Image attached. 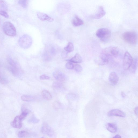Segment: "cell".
Returning <instances> with one entry per match:
<instances>
[{
  "label": "cell",
  "instance_id": "obj_1",
  "mask_svg": "<svg viewBox=\"0 0 138 138\" xmlns=\"http://www.w3.org/2000/svg\"><path fill=\"white\" fill-rule=\"evenodd\" d=\"M122 37L126 42L131 45L136 44L138 41L137 35L134 31H127L124 32L122 35Z\"/></svg>",
  "mask_w": 138,
  "mask_h": 138
},
{
  "label": "cell",
  "instance_id": "obj_2",
  "mask_svg": "<svg viewBox=\"0 0 138 138\" xmlns=\"http://www.w3.org/2000/svg\"><path fill=\"white\" fill-rule=\"evenodd\" d=\"M96 35L101 41L106 42L110 39L111 36V32L108 28H102L97 30Z\"/></svg>",
  "mask_w": 138,
  "mask_h": 138
},
{
  "label": "cell",
  "instance_id": "obj_3",
  "mask_svg": "<svg viewBox=\"0 0 138 138\" xmlns=\"http://www.w3.org/2000/svg\"><path fill=\"white\" fill-rule=\"evenodd\" d=\"M32 40L31 37L27 34H24L19 39L18 43L21 48L24 49L29 48L31 45Z\"/></svg>",
  "mask_w": 138,
  "mask_h": 138
},
{
  "label": "cell",
  "instance_id": "obj_4",
  "mask_svg": "<svg viewBox=\"0 0 138 138\" xmlns=\"http://www.w3.org/2000/svg\"><path fill=\"white\" fill-rule=\"evenodd\" d=\"M3 29L4 33L8 36H14L16 34L15 27L10 22H6L3 23Z\"/></svg>",
  "mask_w": 138,
  "mask_h": 138
},
{
  "label": "cell",
  "instance_id": "obj_5",
  "mask_svg": "<svg viewBox=\"0 0 138 138\" xmlns=\"http://www.w3.org/2000/svg\"><path fill=\"white\" fill-rule=\"evenodd\" d=\"M41 132L44 134L51 137H54L55 133L54 130L47 124L46 122L43 123L41 128Z\"/></svg>",
  "mask_w": 138,
  "mask_h": 138
},
{
  "label": "cell",
  "instance_id": "obj_6",
  "mask_svg": "<svg viewBox=\"0 0 138 138\" xmlns=\"http://www.w3.org/2000/svg\"><path fill=\"white\" fill-rule=\"evenodd\" d=\"M133 60V59L130 54L128 52H125L124 56L123 67L125 70L129 69L131 66Z\"/></svg>",
  "mask_w": 138,
  "mask_h": 138
},
{
  "label": "cell",
  "instance_id": "obj_7",
  "mask_svg": "<svg viewBox=\"0 0 138 138\" xmlns=\"http://www.w3.org/2000/svg\"><path fill=\"white\" fill-rule=\"evenodd\" d=\"M119 52L118 48L114 46L107 47L103 49L102 52L109 57V56H116L118 54Z\"/></svg>",
  "mask_w": 138,
  "mask_h": 138
},
{
  "label": "cell",
  "instance_id": "obj_8",
  "mask_svg": "<svg viewBox=\"0 0 138 138\" xmlns=\"http://www.w3.org/2000/svg\"><path fill=\"white\" fill-rule=\"evenodd\" d=\"M108 116L109 117L117 116L124 117L126 116V114L120 109H114L108 112Z\"/></svg>",
  "mask_w": 138,
  "mask_h": 138
},
{
  "label": "cell",
  "instance_id": "obj_9",
  "mask_svg": "<svg viewBox=\"0 0 138 138\" xmlns=\"http://www.w3.org/2000/svg\"><path fill=\"white\" fill-rule=\"evenodd\" d=\"M22 121L19 116H17L11 122V125L13 128L20 129L22 126Z\"/></svg>",
  "mask_w": 138,
  "mask_h": 138
},
{
  "label": "cell",
  "instance_id": "obj_10",
  "mask_svg": "<svg viewBox=\"0 0 138 138\" xmlns=\"http://www.w3.org/2000/svg\"><path fill=\"white\" fill-rule=\"evenodd\" d=\"M119 79L118 76L115 72H112L109 74V81L112 85H116L118 83Z\"/></svg>",
  "mask_w": 138,
  "mask_h": 138
},
{
  "label": "cell",
  "instance_id": "obj_11",
  "mask_svg": "<svg viewBox=\"0 0 138 138\" xmlns=\"http://www.w3.org/2000/svg\"><path fill=\"white\" fill-rule=\"evenodd\" d=\"M37 15L38 18L42 21H47L51 22L53 21L54 20L53 18L45 13L38 12L37 13Z\"/></svg>",
  "mask_w": 138,
  "mask_h": 138
},
{
  "label": "cell",
  "instance_id": "obj_12",
  "mask_svg": "<svg viewBox=\"0 0 138 138\" xmlns=\"http://www.w3.org/2000/svg\"><path fill=\"white\" fill-rule=\"evenodd\" d=\"M54 78L57 80L62 81L66 79L65 75L62 72L59 71H56L53 73Z\"/></svg>",
  "mask_w": 138,
  "mask_h": 138
},
{
  "label": "cell",
  "instance_id": "obj_13",
  "mask_svg": "<svg viewBox=\"0 0 138 138\" xmlns=\"http://www.w3.org/2000/svg\"><path fill=\"white\" fill-rule=\"evenodd\" d=\"M138 68V57H136L133 59L132 64L129 68L130 72L135 73Z\"/></svg>",
  "mask_w": 138,
  "mask_h": 138
},
{
  "label": "cell",
  "instance_id": "obj_14",
  "mask_svg": "<svg viewBox=\"0 0 138 138\" xmlns=\"http://www.w3.org/2000/svg\"><path fill=\"white\" fill-rule=\"evenodd\" d=\"M106 12L104 10L103 7L102 6L99 7L98 11L96 14H95L94 17V18L95 19H99L105 15Z\"/></svg>",
  "mask_w": 138,
  "mask_h": 138
},
{
  "label": "cell",
  "instance_id": "obj_15",
  "mask_svg": "<svg viewBox=\"0 0 138 138\" xmlns=\"http://www.w3.org/2000/svg\"><path fill=\"white\" fill-rule=\"evenodd\" d=\"M73 25L76 27H79L83 25V20L77 15L75 16L72 21Z\"/></svg>",
  "mask_w": 138,
  "mask_h": 138
},
{
  "label": "cell",
  "instance_id": "obj_16",
  "mask_svg": "<svg viewBox=\"0 0 138 138\" xmlns=\"http://www.w3.org/2000/svg\"><path fill=\"white\" fill-rule=\"evenodd\" d=\"M68 61L74 63H80L82 62L81 57L78 54H76L73 57Z\"/></svg>",
  "mask_w": 138,
  "mask_h": 138
},
{
  "label": "cell",
  "instance_id": "obj_17",
  "mask_svg": "<svg viewBox=\"0 0 138 138\" xmlns=\"http://www.w3.org/2000/svg\"><path fill=\"white\" fill-rule=\"evenodd\" d=\"M107 129L109 132L112 133L116 132L117 131V126L113 123H107L106 126Z\"/></svg>",
  "mask_w": 138,
  "mask_h": 138
},
{
  "label": "cell",
  "instance_id": "obj_18",
  "mask_svg": "<svg viewBox=\"0 0 138 138\" xmlns=\"http://www.w3.org/2000/svg\"><path fill=\"white\" fill-rule=\"evenodd\" d=\"M43 98L47 101H50L52 98V96L50 92L46 90H44L41 93Z\"/></svg>",
  "mask_w": 138,
  "mask_h": 138
},
{
  "label": "cell",
  "instance_id": "obj_19",
  "mask_svg": "<svg viewBox=\"0 0 138 138\" xmlns=\"http://www.w3.org/2000/svg\"><path fill=\"white\" fill-rule=\"evenodd\" d=\"M7 61L9 64L12 67L15 68L21 69L20 65L11 58L9 57L8 58H7Z\"/></svg>",
  "mask_w": 138,
  "mask_h": 138
},
{
  "label": "cell",
  "instance_id": "obj_20",
  "mask_svg": "<svg viewBox=\"0 0 138 138\" xmlns=\"http://www.w3.org/2000/svg\"><path fill=\"white\" fill-rule=\"evenodd\" d=\"M30 136L29 133L25 131L19 132L18 134V136L20 138H27L29 137Z\"/></svg>",
  "mask_w": 138,
  "mask_h": 138
},
{
  "label": "cell",
  "instance_id": "obj_21",
  "mask_svg": "<svg viewBox=\"0 0 138 138\" xmlns=\"http://www.w3.org/2000/svg\"><path fill=\"white\" fill-rule=\"evenodd\" d=\"M64 50L67 53H70L74 50V46L73 43L69 42L67 45L64 48Z\"/></svg>",
  "mask_w": 138,
  "mask_h": 138
},
{
  "label": "cell",
  "instance_id": "obj_22",
  "mask_svg": "<svg viewBox=\"0 0 138 138\" xmlns=\"http://www.w3.org/2000/svg\"><path fill=\"white\" fill-rule=\"evenodd\" d=\"M21 99L24 101L29 102L32 101L34 99V98L33 97L27 95H23L21 97Z\"/></svg>",
  "mask_w": 138,
  "mask_h": 138
},
{
  "label": "cell",
  "instance_id": "obj_23",
  "mask_svg": "<svg viewBox=\"0 0 138 138\" xmlns=\"http://www.w3.org/2000/svg\"><path fill=\"white\" fill-rule=\"evenodd\" d=\"M28 1L26 0H21L18 1V3L21 6L24 8H26L27 6Z\"/></svg>",
  "mask_w": 138,
  "mask_h": 138
},
{
  "label": "cell",
  "instance_id": "obj_24",
  "mask_svg": "<svg viewBox=\"0 0 138 138\" xmlns=\"http://www.w3.org/2000/svg\"><path fill=\"white\" fill-rule=\"evenodd\" d=\"M0 4H1V9L2 8L1 10L4 11L7 10V6L5 2L3 1H0Z\"/></svg>",
  "mask_w": 138,
  "mask_h": 138
},
{
  "label": "cell",
  "instance_id": "obj_25",
  "mask_svg": "<svg viewBox=\"0 0 138 138\" xmlns=\"http://www.w3.org/2000/svg\"><path fill=\"white\" fill-rule=\"evenodd\" d=\"M74 69L77 72H81L83 70L82 66L78 64L74 65Z\"/></svg>",
  "mask_w": 138,
  "mask_h": 138
},
{
  "label": "cell",
  "instance_id": "obj_26",
  "mask_svg": "<svg viewBox=\"0 0 138 138\" xmlns=\"http://www.w3.org/2000/svg\"><path fill=\"white\" fill-rule=\"evenodd\" d=\"M74 65L73 63L69 61L66 64L65 67L66 69L69 70H72L74 69Z\"/></svg>",
  "mask_w": 138,
  "mask_h": 138
},
{
  "label": "cell",
  "instance_id": "obj_27",
  "mask_svg": "<svg viewBox=\"0 0 138 138\" xmlns=\"http://www.w3.org/2000/svg\"><path fill=\"white\" fill-rule=\"evenodd\" d=\"M28 112L27 110H25L22 111L21 115L19 116L22 120L25 118L28 115Z\"/></svg>",
  "mask_w": 138,
  "mask_h": 138
},
{
  "label": "cell",
  "instance_id": "obj_28",
  "mask_svg": "<svg viewBox=\"0 0 138 138\" xmlns=\"http://www.w3.org/2000/svg\"><path fill=\"white\" fill-rule=\"evenodd\" d=\"M52 86L54 88L56 89H59L62 87V85L59 82H55L52 84Z\"/></svg>",
  "mask_w": 138,
  "mask_h": 138
},
{
  "label": "cell",
  "instance_id": "obj_29",
  "mask_svg": "<svg viewBox=\"0 0 138 138\" xmlns=\"http://www.w3.org/2000/svg\"><path fill=\"white\" fill-rule=\"evenodd\" d=\"M39 120L34 117H32L28 120V122L33 123H36L39 122Z\"/></svg>",
  "mask_w": 138,
  "mask_h": 138
},
{
  "label": "cell",
  "instance_id": "obj_30",
  "mask_svg": "<svg viewBox=\"0 0 138 138\" xmlns=\"http://www.w3.org/2000/svg\"><path fill=\"white\" fill-rule=\"evenodd\" d=\"M66 97L68 99L73 100L76 98V95L74 94L70 93L67 95Z\"/></svg>",
  "mask_w": 138,
  "mask_h": 138
},
{
  "label": "cell",
  "instance_id": "obj_31",
  "mask_svg": "<svg viewBox=\"0 0 138 138\" xmlns=\"http://www.w3.org/2000/svg\"><path fill=\"white\" fill-rule=\"evenodd\" d=\"M0 14L2 16L5 18H8L9 17L8 14L6 11L1 10V9L0 10Z\"/></svg>",
  "mask_w": 138,
  "mask_h": 138
},
{
  "label": "cell",
  "instance_id": "obj_32",
  "mask_svg": "<svg viewBox=\"0 0 138 138\" xmlns=\"http://www.w3.org/2000/svg\"><path fill=\"white\" fill-rule=\"evenodd\" d=\"M53 107L56 109H58L60 107V104L58 102H55L53 103Z\"/></svg>",
  "mask_w": 138,
  "mask_h": 138
},
{
  "label": "cell",
  "instance_id": "obj_33",
  "mask_svg": "<svg viewBox=\"0 0 138 138\" xmlns=\"http://www.w3.org/2000/svg\"><path fill=\"white\" fill-rule=\"evenodd\" d=\"M40 79L41 80H49L50 78L48 76L45 75H42L40 76Z\"/></svg>",
  "mask_w": 138,
  "mask_h": 138
},
{
  "label": "cell",
  "instance_id": "obj_34",
  "mask_svg": "<svg viewBox=\"0 0 138 138\" xmlns=\"http://www.w3.org/2000/svg\"><path fill=\"white\" fill-rule=\"evenodd\" d=\"M1 82L3 84H5L7 83V81L5 78L3 77H1Z\"/></svg>",
  "mask_w": 138,
  "mask_h": 138
},
{
  "label": "cell",
  "instance_id": "obj_35",
  "mask_svg": "<svg viewBox=\"0 0 138 138\" xmlns=\"http://www.w3.org/2000/svg\"><path fill=\"white\" fill-rule=\"evenodd\" d=\"M134 112L135 115L138 118V107H136L135 108Z\"/></svg>",
  "mask_w": 138,
  "mask_h": 138
},
{
  "label": "cell",
  "instance_id": "obj_36",
  "mask_svg": "<svg viewBox=\"0 0 138 138\" xmlns=\"http://www.w3.org/2000/svg\"><path fill=\"white\" fill-rule=\"evenodd\" d=\"M121 96L123 98H125L126 96V95L123 92H122L121 93Z\"/></svg>",
  "mask_w": 138,
  "mask_h": 138
},
{
  "label": "cell",
  "instance_id": "obj_37",
  "mask_svg": "<svg viewBox=\"0 0 138 138\" xmlns=\"http://www.w3.org/2000/svg\"><path fill=\"white\" fill-rule=\"evenodd\" d=\"M113 138H121V137L120 135H117Z\"/></svg>",
  "mask_w": 138,
  "mask_h": 138
},
{
  "label": "cell",
  "instance_id": "obj_38",
  "mask_svg": "<svg viewBox=\"0 0 138 138\" xmlns=\"http://www.w3.org/2000/svg\"><path fill=\"white\" fill-rule=\"evenodd\" d=\"M41 138H45V137H42Z\"/></svg>",
  "mask_w": 138,
  "mask_h": 138
}]
</instances>
